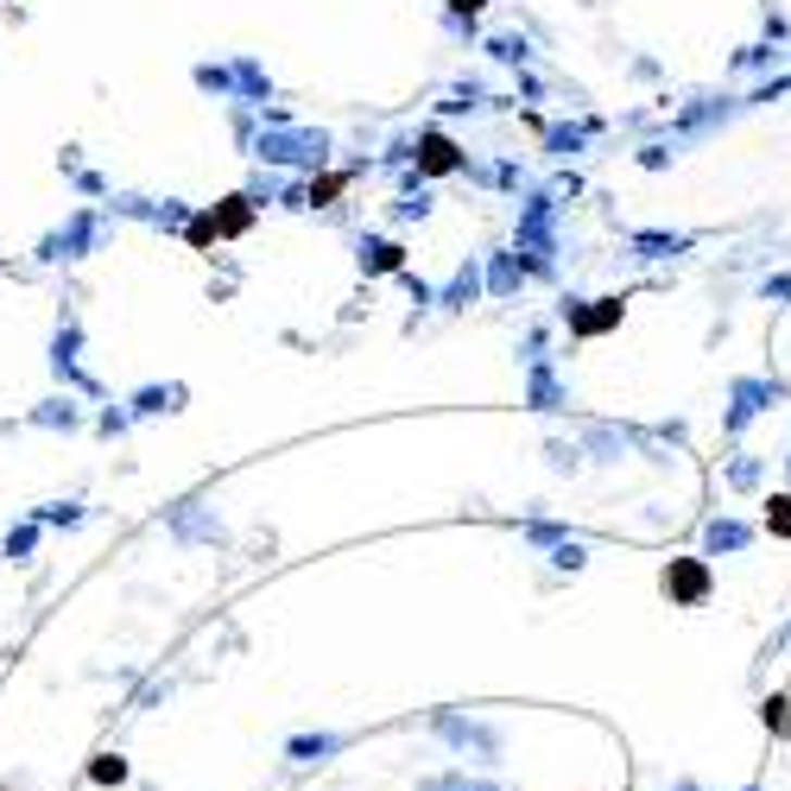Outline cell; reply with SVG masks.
Returning <instances> with one entry per match:
<instances>
[{
	"label": "cell",
	"instance_id": "8",
	"mask_svg": "<svg viewBox=\"0 0 791 791\" xmlns=\"http://www.w3.org/2000/svg\"><path fill=\"white\" fill-rule=\"evenodd\" d=\"M450 165H456V146L443 140V134H431L425 140V172H450Z\"/></svg>",
	"mask_w": 791,
	"mask_h": 791
},
{
	"label": "cell",
	"instance_id": "11",
	"mask_svg": "<svg viewBox=\"0 0 791 791\" xmlns=\"http://www.w3.org/2000/svg\"><path fill=\"white\" fill-rule=\"evenodd\" d=\"M336 190H342V178H317V184H311V203H329Z\"/></svg>",
	"mask_w": 791,
	"mask_h": 791
},
{
	"label": "cell",
	"instance_id": "1",
	"mask_svg": "<svg viewBox=\"0 0 791 791\" xmlns=\"http://www.w3.org/2000/svg\"><path fill=\"white\" fill-rule=\"evenodd\" d=\"M658 589H665L671 602H683V608H703V602H710V564H703V557H671L665 576H658Z\"/></svg>",
	"mask_w": 791,
	"mask_h": 791
},
{
	"label": "cell",
	"instance_id": "9",
	"mask_svg": "<svg viewBox=\"0 0 791 791\" xmlns=\"http://www.w3.org/2000/svg\"><path fill=\"white\" fill-rule=\"evenodd\" d=\"M766 532L791 539V494H773V506H766Z\"/></svg>",
	"mask_w": 791,
	"mask_h": 791
},
{
	"label": "cell",
	"instance_id": "7",
	"mask_svg": "<svg viewBox=\"0 0 791 791\" xmlns=\"http://www.w3.org/2000/svg\"><path fill=\"white\" fill-rule=\"evenodd\" d=\"M759 721L786 741V734H791V703H786V696H766V703H759Z\"/></svg>",
	"mask_w": 791,
	"mask_h": 791
},
{
	"label": "cell",
	"instance_id": "10",
	"mask_svg": "<svg viewBox=\"0 0 791 791\" xmlns=\"http://www.w3.org/2000/svg\"><path fill=\"white\" fill-rule=\"evenodd\" d=\"M710 544H716V551H721V544L734 551V544H748V532H741V526H716V532H710Z\"/></svg>",
	"mask_w": 791,
	"mask_h": 791
},
{
	"label": "cell",
	"instance_id": "13",
	"mask_svg": "<svg viewBox=\"0 0 791 791\" xmlns=\"http://www.w3.org/2000/svg\"><path fill=\"white\" fill-rule=\"evenodd\" d=\"M671 791H703V786H696V779H678V786H671Z\"/></svg>",
	"mask_w": 791,
	"mask_h": 791
},
{
	"label": "cell",
	"instance_id": "5",
	"mask_svg": "<svg viewBox=\"0 0 791 791\" xmlns=\"http://www.w3.org/2000/svg\"><path fill=\"white\" fill-rule=\"evenodd\" d=\"M418 791H501L494 779H468V773H437V779H425Z\"/></svg>",
	"mask_w": 791,
	"mask_h": 791
},
{
	"label": "cell",
	"instance_id": "2",
	"mask_svg": "<svg viewBox=\"0 0 791 791\" xmlns=\"http://www.w3.org/2000/svg\"><path fill=\"white\" fill-rule=\"evenodd\" d=\"M431 728L437 734H443V741H450V748H475V754L481 759H501V734H494V728H481V721H463V716H431Z\"/></svg>",
	"mask_w": 791,
	"mask_h": 791
},
{
	"label": "cell",
	"instance_id": "4",
	"mask_svg": "<svg viewBox=\"0 0 791 791\" xmlns=\"http://www.w3.org/2000/svg\"><path fill=\"white\" fill-rule=\"evenodd\" d=\"M89 779H96V786H127V779H134V766H127L121 754H96V759H89Z\"/></svg>",
	"mask_w": 791,
	"mask_h": 791
},
{
	"label": "cell",
	"instance_id": "14",
	"mask_svg": "<svg viewBox=\"0 0 791 791\" xmlns=\"http://www.w3.org/2000/svg\"><path fill=\"white\" fill-rule=\"evenodd\" d=\"M741 791H759V786H741Z\"/></svg>",
	"mask_w": 791,
	"mask_h": 791
},
{
	"label": "cell",
	"instance_id": "12",
	"mask_svg": "<svg viewBox=\"0 0 791 791\" xmlns=\"http://www.w3.org/2000/svg\"><path fill=\"white\" fill-rule=\"evenodd\" d=\"M450 7H456V13H475V7H488V0H450Z\"/></svg>",
	"mask_w": 791,
	"mask_h": 791
},
{
	"label": "cell",
	"instance_id": "3",
	"mask_svg": "<svg viewBox=\"0 0 791 791\" xmlns=\"http://www.w3.org/2000/svg\"><path fill=\"white\" fill-rule=\"evenodd\" d=\"M342 748H349V734H291L286 759H291V766H317V759L342 754Z\"/></svg>",
	"mask_w": 791,
	"mask_h": 791
},
{
	"label": "cell",
	"instance_id": "6",
	"mask_svg": "<svg viewBox=\"0 0 791 791\" xmlns=\"http://www.w3.org/2000/svg\"><path fill=\"white\" fill-rule=\"evenodd\" d=\"M210 222H216V235H241V228H248V203H241V197H228L222 210H210Z\"/></svg>",
	"mask_w": 791,
	"mask_h": 791
}]
</instances>
